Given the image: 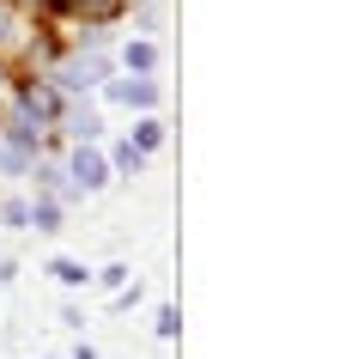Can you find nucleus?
Wrapping results in <instances>:
<instances>
[{
	"label": "nucleus",
	"instance_id": "obj_1",
	"mask_svg": "<svg viewBox=\"0 0 352 359\" xmlns=\"http://www.w3.org/2000/svg\"><path fill=\"white\" fill-rule=\"evenodd\" d=\"M61 177H67V195H104L110 189V165H104L97 147H73L67 165H61Z\"/></svg>",
	"mask_w": 352,
	"mask_h": 359
},
{
	"label": "nucleus",
	"instance_id": "obj_2",
	"mask_svg": "<svg viewBox=\"0 0 352 359\" xmlns=\"http://www.w3.org/2000/svg\"><path fill=\"white\" fill-rule=\"evenodd\" d=\"M104 79H110V55L104 49H79V55H67L55 67V92H92Z\"/></svg>",
	"mask_w": 352,
	"mask_h": 359
},
{
	"label": "nucleus",
	"instance_id": "obj_3",
	"mask_svg": "<svg viewBox=\"0 0 352 359\" xmlns=\"http://www.w3.org/2000/svg\"><path fill=\"white\" fill-rule=\"evenodd\" d=\"M19 116L31 122V128L55 122V116H61V92H55V86H19Z\"/></svg>",
	"mask_w": 352,
	"mask_h": 359
},
{
	"label": "nucleus",
	"instance_id": "obj_4",
	"mask_svg": "<svg viewBox=\"0 0 352 359\" xmlns=\"http://www.w3.org/2000/svg\"><path fill=\"white\" fill-rule=\"evenodd\" d=\"M104 97L110 104H128V110H146L158 104V79H104Z\"/></svg>",
	"mask_w": 352,
	"mask_h": 359
},
{
	"label": "nucleus",
	"instance_id": "obj_5",
	"mask_svg": "<svg viewBox=\"0 0 352 359\" xmlns=\"http://www.w3.org/2000/svg\"><path fill=\"white\" fill-rule=\"evenodd\" d=\"M67 134H73V147H97V140H104V116H97L92 104H73V110H67Z\"/></svg>",
	"mask_w": 352,
	"mask_h": 359
},
{
	"label": "nucleus",
	"instance_id": "obj_6",
	"mask_svg": "<svg viewBox=\"0 0 352 359\" xmlns=\"http://www.w3.org/2000/svg\"><path fill=\"white\" fill-rule=\"evenodd\" d=\"M31 165H37V147L31 140H0V170L6 177H24Z\"/></svg>",
	"mask_w": 352,
	"mask_h": 359
},
{
	"label": "nucleus",
	"instance_id": "obj_7",
	"mask_svg": "<svg viewBox=\"0 0 352 359\" xmlns=\"http://www.w3.org/2000/svg\"><path fill=\"white\" fill-rule=\"evenodd\" d=\"M134 152H140V158H146V152H158L164 147V122H158V116H140V122H134V140H128Z\"/></svg>",
	"mask_w": 352,
	"mask_h": 359
},
{
	"label": "nucleus",
	"instance_id": "obj_8",
	"mask_svg": "<svg viewBox=\"0 0 352 359\" xmlns=\"http://www.w3.org/2000/svg\"><path fill=\"white\" fill-rule=\"evenodd\" d=\"M31 231H61V201L55 195H37L31 201Z\"/></svg>",
	"mask_w": 352,
	"mask_h": 359
},
{
	"label": "nucleus",
	"instance_id": "obj_9",
	"mask_svg": "<svg viewBox=\"0 0 352 359\" xmlns=\"http://www.w3.org/2000/svg\"><path fill=\"white\" fill-rule=\"evenodd\" d=\"M49 274H55V280L67 286V292H73V286H85V280H92V268H85V262H73V256H55V262H49Z\"/></svg>",
	"mask_w": 352,
	"mask_h": 359
},
{
	"label": "nucleus",
	"instance_id": "obj_10",
	"mask_svg": "<svg viewBox=\"0 0 352 359\" xmlns=\"http://www.w3.org/2000/svg\"><path fill=\"white\" fill-rule=\"evenodd\" d=\"M122 61L134 67V79H152V67H158V49H152V43H128V49H122Z\"/></svg>",
	"mask_w": 352,
	"mask_h": 359
},
{
	"label": "nucleus",
	"instance_id": "obj_11",
	"mask_svg": "<svg viewBox=\"0 0 352 359\" xmlns=\"http://www.w3.org/2000/svg\"><path fill=\"white\" fill-rule=\"evenodd\" d=\"M104 165H110V177H115V170H122V177H140V170H146V158H140V152H134L128 140H122V147H115L110 158H104Z\"/></svg>",
	"mask_w": 352,
	"mask_h": 359
},
{
	"label": "nucleus",
	"instance_id": "obj_12",
	"mask_svg": "<svg viewBox=\"0 0 352 359\" xmlns=\"http://www.w3.org/2000/svg\"><path fill=\"white\" fill-rule=\"evenodd\" d=\"M0 226L6 231H31V201H0Z\"/></svg>",
	"mask_w": 352,
	"mask_h": 359
},
{
	"label": "nucleus",
	"instance_id": "obj_13",
	"mask_svg": "<svg viewBox=\"0 0 352 359\" xmlns=\"http://www.w3.org/2000/svg\"><path fill=\"white\" fill-rule=\"evenodd\" d=\"M37 189H43V195H55V201L67 195V177H61V165H37Z\"/></svg>",
	"mask_w": 352,
	"mask_h": 359
},
{
	"label": "nucleus",
	"instance_id": "obj_14",
	"mask_svg": "<svg viewBox=\"0 0 352 359\" xmlns=\"http://www.w3.org/2000/svg\"><path fill=\"white\" fill-rule=\"evenodd\" d=\"M92 280L104 286V292H122V286H128V268H122V262H110V268H97Z\"/></svg>",
	"mask_w": 352,
	"mask_h": 359
},
{
	"label": "nucleus",
	"instance_id": "obj_15",
	"mask_svg": "<svg viewBox=\"0 0 352 359\" xmlns=\"http://www.w3.org/2000/svg\"><path fill=\"white\" fill-rule=\"evenodd\" d=\"M176 329H183V317H176V304H158V335L176 341Z\"/></svg>",
	"mask_w": 352,
	"mask_h": 359
},
{
	"label": "nucleus",
	"instance_id": "obj_16",
	"mask_svg": "<svg viewBox=\"0 0 352 359\" xmlns=\"http://www.w3.org/2000/svg\"><path fill=\"white\" fill-rule=\"evenodd\" d=\"M73 359H97V347H92V341H79V347H73Z\"/></svg>",
	"mask_w": 352,
	"mask_h": 359
},
{
	"label": "nucleus",
	"instance_id": "obj_17",
	"mask_svg": "<svg viewBox=\"0 0 352 359\" xmlns=\"http://www.w3.org/2000/svg\"><path fill=\"white\" fill-rule=\"evenodd\" d=\"M6 25H13V6H6V0H0V37H6Z\"/></svg>",
	"mask_w": 352,
	"mask_h": 359
}]
</instances>
